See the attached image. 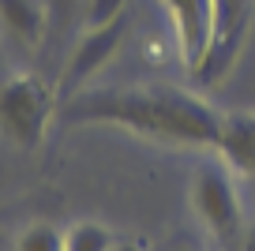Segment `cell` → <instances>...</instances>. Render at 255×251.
<instances>
[{
  "label": "cell",
  "instance_id": "11",
  "mask_svg": "<svg viewBox=\"0 0 255 251\" xmlns=\"http://www.w3.org/2000/svg\"><path fill=\"white\" fill-rule=\"evenodd\" d=\"M75 4H79V0H45V11H49V26H53V30L68 26V19H72Z\"/></svg>",
  "mask_w": 255,
  "mask_h": 251
},
{
  "label": "cell",
  "instance_id": "14",
  "mask_svg": "<svg viewBox=\"0 0 255 251\" xmlns=\"http://www.w3.org/2000/svg\"><path fill=\"white\" fill-rule=\"evenodd\" d=\"M244 251H255V221L248 225V233H244Z\"/></svg>",
  "mask_w": 255,
  "mask_h": 251
},
{
  "label": "cell",
  "instance_id": "15",
  "mask_svg": "<svg viewBox=\"0 0 255 251\" xmlns=\"http://www.w3.org/2000/svg\"><path fill=\"white\" fill-rule=\"evenodd\" d=\"M169 251H195V248H191V244H173Z\"/></svg>",
  "mask_w": 255,
  "mask_h": 251
},
{
  "label": "cell",
  "instance_id": "3",
  "mask_svg": "<svg viewBox=\"0 0 255 251\" xmlns=\"http://www.w3.org/2000/svg\"><path fill=\"white\" fill-rule=\"evenodd\" d=\"M252 19H255V0H214L207 53L191 68V75L199 83H207V87L225 83V75L233 71L248 34H252Z\"/></svg>",
  "mask_w": 255,
  "mask_h": 251
},
{
  "label": "cell",
  "instance_id": "7",
  "mask_svg": "<svg viewBox=\"0 0 255 251\" xmlns=\"http://www.w3.org/2000/svg\"><path fill=\"white\" fill-rule=\"evenodd\" d=\"M0 30L19 45L34 49L49 30L45 0H0Z\"/></svg>",
  "mask_w": 255,
  "mask_h": 251
},
{
  "label": "cell",
  "instance_id": "13",
  "mask_svg": "<svg viewBox=\"0 0 255 251\" xmlns=\"http://www.w3.org/2000/svg\"><path fill=\"white\" fill-rule=\"evenodd\" d=\"M237 176H240V180H244V184H248V188H252V191H255V161H252V165H248L244 173H237Z\"/></svg>",
  "mask_w": 255,
  "mask_h": 251
},
{
  "label": "cell",
  "instance_id": "12",
  "mask_svg": "<svg viewBox=\"0 0 255 251\" xmlns=\"http://www.w3.org/2000/svg\"><path fill=\"white\" fill-rule=\"evenodd\" d=\"M113 251H146V244L143 240H117Z\"/></svg>",
  "mask_w": 255,
  "mask_h": 251
},
{
  "label": "cell",
  "instance_id": "5",
  "mask_svg": "<svg viewBox=\"0 0 255 251\" xmlns=\"http://www.w3.org/2000/svg\"><path fill=\"white\" fill-rule=\"evenodd\" d=\"M128 26H131V11H124V15L109 19L102 26H87V34L75 41L72 56H68V68H64V83H60L64 94H75L94 71H102L109 64V56L128 38Z\"/></svg>",
  "mask_w": 255,
  "mask_h": 251
},
{
  "label": "cell",
  "instance_id": "6",
  "mask_svg": "<svg viewBox=\"0 0 255 251\" xmlns=\"http://www.w3.org/2000/svg\"><path fill=\"white\" fill-rule=\"evenodd\" d=\"M161 11L169 15L173 26L176 49H180V60L188 64V71L203 60L210 41V11H214V0H158Z\"/></svg>",
  "mask_w": 255,
  "mask_h": 251
},
{
  "label": "cell",
  "instance_id": "10",
  "mask_svg": "<svg viewBox=\"0 0 255 251\" xmlns=\"http://www.w3.org/2000/svg\"><path fill=\"white\" fill-rule=\"evenodd\" d=\"M124 11H128V0H87L83 19H87V26H102V23H109V19L124 15Z\"/></svg>",
  "mask_w": 255,
  "mask_h": 251
},
{
  "label": "cell",
  "instance_id": "9",
  "mask_svg": "<svg viewBox=\"0 0 255 251\" xmlns=\"http://www.w3.org/2000/svg\"><path fill=\"white\" fill-rule=\"evenodd\" d=\"M15 251H64V233L53 229V225H45V221H38V225L19 233Z\"/></svg>",
  "mask_w": 255,
  "mask_h": 251
},
{
  "label": "cell",
  "instance_id": "8",
  "mask_svg": "<svg viewBox=\"0 0 255 251\" xmlns=\"http://www.w3.org/2000/svg\"><path fill=\"white\" fill-rule=\"evenodd\" d=\"M117 236L102 221H75L64 233V251H113Z\"/></svg>",
  "mask_w": 255,
  "mask_h": 251
},
{
  "label": "cell",
  "instance_id": "4",
  "mask_svg": "<svg viewBox=\"0 0 255 251\" xmlns=\"http://www.w3.org/2000/svg\"><path fill=\"white\" fill-rule=\"evenodd\" d=\"M188 191H191V210L207 225L210 236L229 240L240 233V195H237V180L225 165L218 161L195 165Z\"/></svg>",
  "mask_w": 255,
  "mask_h": 251
},
{
  "label": "cell",
  "instance_id": "1",
  "mask_svg": "<svg viewBox=\"0 0 255 251\" xmlns=\"http://www.w3.org/2000/svg\"><path fill=\"white\" fill-rule=\"evenodd\" d=\"M68 124H117L135 135L180 146H218L222 117L210 102L176 87H102L75 90L60 105Z\"/></svg>",
  "mask_w": 255,
  "mask_h": 251
},
{
  "label": "cell",
  "instance_id": "2",
  "mask_svg": "<svg viewBox=\"0 0 255 251\" xmlns=\"http://www.w3.org/2000/svg\"><path fill=\"white\" fill-rule=\"evenodd\" d=\"M53 117V94L34 71H19L0 87V131L15 146H38Z\"/></svg>",
  "mask_w": 255,
  "mask_h": 251
}]
</instances>
